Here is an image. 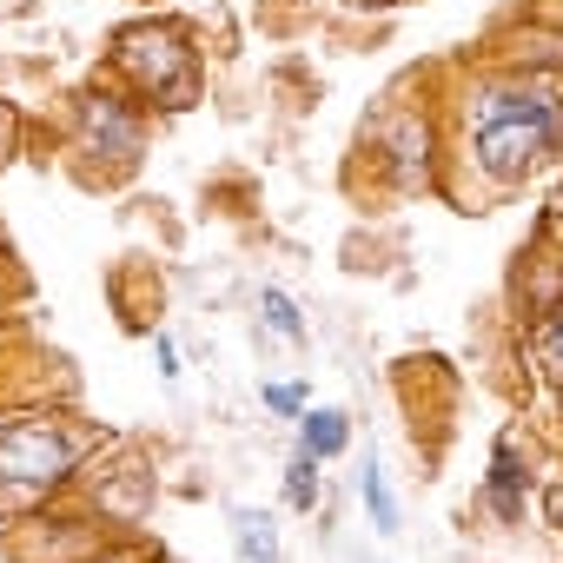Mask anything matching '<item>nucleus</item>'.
Listing matches in <instances>:
<instances>
[{"label":"nucleus","instance_id":"f257e3e1","mask_svg":"<svg viewBox=\"0 0 563 563\" xmlns=\"http://www.w3.org/2000/svg\"><path fill=\"white\" fill-rule=\"evenodd\" d=\"M563 153V80L504 74L464 100V159L490 192H517Z\"/></svg>","mask_w":563,"mask_h":563},{"label":"nucleus","instance_id":"f03ea898","mask_svg":"<svg viewBox=\"0 0 563 563\" xmlns=\"http://www.w3.org/2000/svg\"><path fill=\"white\" fill-rule=\"evenodd\" d=\"M113 67L133 80L140 100L153 107H192L199 100V47L179 21H140L113 34Z\"/></svg>","mask_w":563,"mask_h":563},{"label":"nucleus","instance_id":"7ed1b4c3","mask_svg":"<svg viewBox=\"0 0 563 563\" xmlns=\"http://www.w3.org/2000/svg\"><path fill=\"white\" fill-rule=\"evenodd\" d=\"M80 451H87V438H74L67 424H54V418H21V424L0 431V484L14 490V504H34L41 490L67 484V477L80 471Z\"/></svg>","mask_w":563,"mask_h":563},{"label":"nucleus","instance_id":"20e7f679","mask_svg":"<svg viewBox=\"0 0 563 563\" xmlns=\"http://www.w3.org/2000/svg\"><path fill=\"white\" fill-rule=\"evenodd\" d=\"M80 140L93 153H107V159H133L140 140H146V120L133 113V100L93 87V93H80Z\"/></svg>","mask_w":563,"mask_h":563},{"label":"nucleus","instance_id":"39448f33","mask_svg":"<svg viewBox=\"0 0 563 563\" xmlns=\"http://www.w3.org/2000/svg\"><path fill=\"white\" fill-rule=\"evenodd\" d=\"M484 504L497 510V523H523V504H530V477H523V464H517V444H510V438H497V451H490Z\"/></svg>","mask_w":563,"mask_h":563},{"label":"nucleus","instance_id":"423d86ee","mask_svg":"<svg viewBox=\"0 0 563 563\" xmlns=\"http://www.w3.org/2000/svg\"><path fill=\"white\" fill-rule=\"evenodd\" d=\"M352 444V424H345V411H306V424H299V451L306 457H339Z\"/></svg>","mask_w":563,"mask_h":563},{"label":"nucleus","instance_id":"0eeeda50","mask_svg":"<svg viewBox=\"0 0 563 563\" xmlns=\"http://www.w3.org/2000/svg\"><path fill=\"white\" fill-rule=\"evenodd\" d=\"M232 543H239V563H278V523L265 510H239Z\"/></svg>","mask_w":563,"mask_h":563},{"label":"nucleus","instance_id":"6e6552de","mask_svg":"<svg viewBox=\"0 0 563 563\" xmlns=\"http://www.w3.org/2000/svg\"><path fill=\"white\" fill-rule=\"evenodd\" d=\"M258 319H265V332H278L286 345H306V319H299V306L278 292V286H265V292H258Z\"/></svg>","mask_w":563,"mask_h":563},{"label":"nucleus","instance_id":"1a4fd4ad","mask_svg":"<svg viewBox=\"0 0 563 563\" xmlns=\"http://www.w3.org/2000/svg\"><path fill=\"white\" fill-rule=\"evenodd\" d=\"M358 490H365V504H372V523L391 537V530H398V504H391V484H385V471H378V464H365V471H358Z\"/></svg>","mask_w":563,"mask_h":563},{"label":"nucleus","instance_id":"9d476101","mask_svg":"<svg viewBox=\"0 0 563 563\" xmlns=\"http://www.w3.org/2000/svg\"><path fill=\"white\" fill-rule=\"evenodd\" d=\"M530 345H537V365H543L550 378H563V306H550V312L537 319V339H530Z\"/></svg>","mask_w":563,"mask_h":563},{"label":"nucleus","instance_id":"9b49d317","mask_svg":"<svg viewBox=\"0 0 563 563\" xmlns=\"http://www.w3.org/2000/svg\"><path fill=\"white\" fill-rule=\"evenodd\" d=\"M286 504H292V510H312V504H319V457L299 451V457L286 464Z\"/></svg>","mask_w":563,"mask_h":563},{"label":"nucleus","instance_id":"f8f14e48","mask_svg":"<svg viewBox=\"0 0 563 563\" xmlns=\"http://www.w3.org/2000/svg\"><path fill=\"white\" fill-rule=\"evenodd\" d=\"M265 405L292 418V411H306V391H292V385H272V391H265Z\"/></svg>","mask_w":563,"mask_h":563},{"label":"nucleus","instance_id":"ddd939ff","mask_svg":"<svg viewBox=\"0 0 563 563\" xmlns=\"http://www.w3.org/2000/svg\"><path fill=\"white\" fill-rule=\"evenodd\" d=\"M153 352H159V378H179V352H173V339H166V332L153 339Z\"/></svg>","mask_w":563,"mask_h":563},{"label":"nucleus","instance_id":"4468645a","mask_svg":"<svg viewBox=\"0 0 563 563\" xmlns=\"http://www.w3.org/2000/svg\"><path fill=\"white\" fill-rule=\"evenodd\" d=\"M8 153H14V107L0 100V166H8Z\"/></svg>","mask_w":563,"mask_h":563},{"label":"nucleus","instance_id":"2eb2a0df","mask_svg":"<svg viewBox=\"0 0 563 563\" xmlns=\"http://www.w3.org/2000/svg\"><path fill=\"white\" fill-rule=\"evenodd\" d=\"M550 523H556V537H563V484L550 490Z\"/></svg>","mask_w":563,"mask_h":563},{"label":"nucleus","instance_id":"dca6fc26","mask_svg":"<svg viewBox=\"0 0 563 563\" xmlns=\"http://www.w3.org/2000/svg\"><path fill=\"white\" fill-rule=\"evenodd\" d=\"M358 8H405V0H358Z\"/></svg>","mask_w":563,"mask_h":563}]
</instances>
